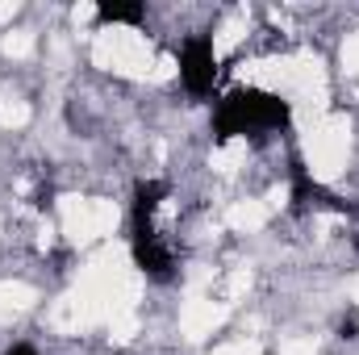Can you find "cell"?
Here are the masks:
<instances>
[{
  "instance_id": "cell-7",
  "label": "cell",
  "mask_w": 359,
  "mask_h": 355,
  "mask_svg": "<svg viewBox=\"0 0 359 355\" xmlns=\"http://www.w3.org/2000/svg\"><path fill=\"white\" fill-rule=\"evenodd\" d=\"M4 355H38V351H34L29 343H13V347H8V351H4Z\"/></svg>"
},
{
  "instance_id": "cell-1",
  "label": "cell",
  "mask_w": 359,
  "mask_h": 355,
  "mask_svg": "<svg viewBox=\"0 0 359 355\" xmlns=\"http://www.w3.org/2000/svg\"><path fill=\"white\" fill-rule=\"evenodd\" d=\"M292 121V105L268 88H234L213 109V142H230L243 134H271Z\"/></svg>"
},
{
  "instance_id": "cell-5",
  "label": "cell",
  "mask_w": 359,
  "mask_h": 355,
  "mask_svg": "<svg viewBox=\"0 0 359 355\" xmlns=\"http://www.w3.org/2000/svg\"><path fill=\"white\" fill-rule=\"evenodd\" d=\"M163 201H168V180H138L134 184V230H151V217Z\"/></svg>"
},
{
  "instance_id": "cell-3",
  "label": "cell",
  "mask_w": 359,
  "mask_h": 355,
  "mask_svg": "<svg viewBox=\"0 0 359 355\" xmlns=\"http://www.w3.org/2000/svg\"><path fill=\"white\" fill-rule=\"evenodd\" d=\"M130 251H134V267H138L147 280H155V284H172V280H176V255H172V247L155 234V226H151V230H134V234H130Z\"/></svg>"
},
{
  "instance_id": "cell-6",
  "label": "cell",
  "mask_w": 359,
  "mask_h": 355,
  "mask_svg": "<svg viewBox=\"0 0 359 355\" xmlns=\"http://www.w3.org/2000/svg\"><path fill=\"white\" fill-rule=\"evenodd\" d=\"M147 21V4L142 0H104V4H96V25H142Z\"/></svg>"
},
{
  "instance_id": "cell-4",
  "label": "cell",
  "mask_w": 359,
  "mask_h": 355,
  "mask_svg": "<svg viewBox=\"0 0 359 355\" xmlns=\"http://www.w3.org/2000/svg\"><path fill=\"white\" fill-rule=\"evenodd\" d=\"M288 196H292V209L326 205V209H339V213L347 209V213H351V205H343L339 196H330V192H326V188H322L318 180H313L309 172H305V163H301V159H292V192H288Z\"/></svg>"
},
{
  "instance_id": "cell-2",
  "label": "cell",
  "mask_w": 359,
  "mask_h": 355,
  "mask_svg": "<svg viewBox=\"0 0 359 355\" xmlns=\"http://www.w3.org/2000/svg\"><path fill=\"white\" fill-rule=\"evenodd\" d=\"M180 80L192 96H209L217 84V51L209 34H188L180 46Z\"/></svg>"
}]
</instances>
